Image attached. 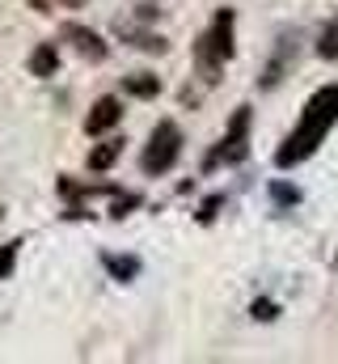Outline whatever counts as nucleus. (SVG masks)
<instances>
[{
  "label": "nucleus",
  "instance_id": "obj_1",
  "mask_svg": "<svg viewBox=\"0 0 338 364\" xmlns=\"http://www.w3.org/2000/svg\"><path fill=\"white\" fill-rule=\"evenodd\" d=\"M338 123V85H322V90L309 97V106H305V119H300V127L283 140V149L275 153V161L283 166V170H292V166H300L322 140H326V132Z\"/></svg>",
  "mask_w": 338,
  "mask_h": 364
},
{
  "label": "nucleus",
  "instance_id": "obj_2",
  "mask_svg": "<svg viewBox=\"0 0 338 364\" xmlns=\"http://www.w3.org/2000/svg\"><path fill=\"white\" fill-rule=\"evenodd\" d=\"M195 60H199L203 81H220V64L233 60V9H220V13L212 17V30L199 38Z\"/></svg>",
  "mask_w": 338,
  "mask_h": 364
},
{
  "label": "nucleus",
  "instance_id": "obj_3",
  "mask_svg": "<svg viewBox=\"0 0 338 364\" xmlns=\"http://www.w3.org/2000/svg\"><path fill=\"white\" fill-rule=\"evenodd\" d=\"M182 153V132L173 123H157L148 149H144V174H169Z\"/></svg>",
  "mask_w": 338,
  "mask_h": 364
},
{
  "label": "nucleus",
  "instance_id": "obj_4",
  "mask_svg": "<svg viewBox=\"0 0 338 364\" xmlns=\"http://www.w3.org/2000/svg\"><path fill=\"white\" fill-rule=\"evenodd\" d=\"M246 136H250V114H246V110H237V119H233V127H229L224 144L207 157V166H216V161H241V157H246Z\"/></svg>",
  "mask_w": 338,
  "mask_h": 364
},
{
  "label": "nucleus",
  "instance_id": "obj_5",
  "mask_svg": "<svg viewBox=\"0 0 338 364\" xmlns=\"http://www.w3.org/2000/svg\"><path fill=\"white\" fill-rule=\"evenodd\" d=\"M64 43H72V51L89 60V64H102L106 60V43H102V34H93L89 26H77V21H68L64 26Z\"/></svg>",
  "mask_w": 338,
  "mask_h": 364
},
{
  "label": "nucleus",
  "instance_id": "obj_6",
  "mask_svg": "<svg viewBox=\"0 0 338 364\" xmlns=\"http://www.w3.org/2000/svg\"><path fill=\"white\" fill-rule=\"evenodd\" d=\"M119 119H123L119 97H97L93 110H89V119H84V132H89V136H102V132H110Z\"/></svg>",
  "mask_w": 338,
  "mask_h": 364
},
{
  "label": "nucleus",
  "instance_id": "obj_7",
  "mask_svg": "<svg viewBox=\"0 0 338 364\" xmlns=\"http://www.w3.org/2000/svg\"><path fill=\"white\" fill-rule=\"evenodd\" d=\"M55 68H60V51H55V43L34 47V55H30V73H34V77H55Z\"/></svg>",
  "mask_w": 338,
  "mask_h": 364
},
{
  "label": "nucleus",
  "instance_id": "obj_8",
  "mask_svg": "<svg viewBox=\"0 0 338 364\" xmlns=\"http://www.w3.org/2000/svg\"><path fill=\"white\" fill-rule=\"evenodd\" d=\"M123 153V140H102L93 153H89V170H110Z\"/></svg>",
  "mask_w": 338,
  "mask_h": 364
},
{
  "label": "nucleus",
  "instance_id": "obj_9",
  "mask_svg": "<svg viewBox=\"0 0 338 364\" xmlns=\"http://www.w3.org/2000/svg\"><path fill=\"white\" fill-rule=\"evenodd\" d=\"M123 90L131 93V97H157V93H161V81H157L153 73H136V77L123 81Z\"/></svg>",
  "mask_w": 338,
  "mask_h": 364
},
{
  "label": "nucleus",
  "instance_id": "obj_10",
  "mask_svg": "<svg viewBox=\"0 0 338 364\" xmlns=\"http://www.w3.org/2000/svg\"><path fill=\"white\" fill-rule=\"evenodd\" d=\"M106 272L114 275V279H131V275L140 272V263H136V259H114V255H106Z\"/></svg>",
  "mask_w": 338,
  "mask_h": 364
},
{
  "label": "nucleus",
  "instance_id": "obj_11",
  "mask_svg": "<svg viewBox=\"0 0 338 364\" xmlns=\"http://www.w3.org/2000/svg\"><path fill=\"white\" fill-rule=\"evenodd\" d=\"M317 55H326V60H334L338 55V21L326 26V34H322V43H317Z\"/></svg>",
  "mask_w": 338,
  "mask_h": 364
},
{
  "label": "nucleus",
  "instance_id": "obj_12",
  "mask_svg": "<svg viewBox=\"0 0 338 364\" xmlns=\"http://www.w3.org/2000/svg\"><path fill=\"white\" fill-rule=\"evenodd\" d=\"M17 250H21V242H4V246H0V279H4V275H13Z\"/></svg>",
  "mask_w": 338,
  "mask_h": 364
},
{
  "label": "nucleus",
  "instance_id": "obj_13",
  "mask_svg": "<svg viewBox=\"0 0 338 364\" xmlns=\"http://www.w3.org/2000/svg\"><path fill=\"white\" fill-rule=\"evenodd\" d=\"M30 4H34V9H38V13H51V9H55V4H64V9H81L84 0H30Z\"/></svg>",
  "mask_w": 338,
  "mask_h": 364
},
{
  "label": "nucleus",
  "instance_id": "obj_14",
  "mask_svg": "<svg viewBox=\"0 0 338 364\" xmlns=\"http://www.w3.org/2000/svg\"><path fill=\"white\" fill-rule=\"evenodd\" d=\"M275 314H279V309H275L271 301H254V318H258V322H271Z\"/></svg>",
  "mask_w": 338,
  "mask_h": 364
},
{
  "label": "nucleus",
  "instance_id": "obj_15",
  "mask_svg": "<svg viewBox=\"0 0 338 364\" xmlns=\"http://www.w3.org/2000/svg\"><path fill=\"white\" fill-rule=\"evenodd\" d=\"M271 195H275L279 203H296V191H292V186H279V182H271Z\"/></svg>",
  "mask_w": 338,
  "mask_h": 364
},
{
  "label": "nucleus",
  "instance_id": "obj_16",
  "mask_svg": "<svg viewBox=\"0 0 338 364\" xmlns=\"http://www.w3.org/2000/svg\"><path fill=\"white\" fill-rule=\"evenodd\" d=\"M216 208H220V195H212V199H207V203L199 208V225H207V220L216 216Z\"/></svg>",
  "mask_w": 338,
  "mask_h": 364
}]
</instances>
